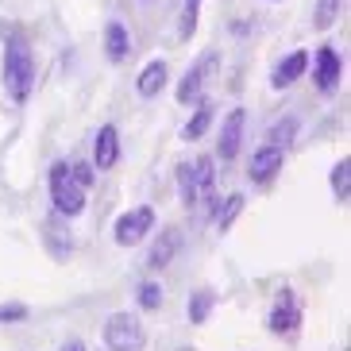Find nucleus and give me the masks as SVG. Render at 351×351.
Here are the masks:
<instances>
[{
  "mask_svg": "<svg viewBox=\"0 0 351 351\" xmlns=\"http://www.w3.org/2000/svg\"><path fill=\"white\" fill-rule=\"evenodd\" d=\"M282 162H286V151H282V147H274V143L255 147L251 158H247V182L251 186H270V182L278 178Z\"/></svg>",
  "mask_w": 351,
  "mask_h": 351,
  "instance_id": "9",
  "label": "nucleus"
},
{
  "mask_svg": "<svg viewBox=\"0 0 351 351\" xmlns=\"http://www.w3.org/2000/svg\"><path fill=\"white\" fill-rule=\"evenodd\" d=\"M20 320H27V305L23 301H4L0 305V324H20Z\"/></svg>",
  "mask_w": 351,
  "mask_h": 351,
  "instance_id": "24",
  "label": "nucleus"
},
{
  "mask_svg": "<svg viewBox=\"0 0 351 351\" xmlns=\"http://www.w3.org/2000/svg\"><path fill=\"white\" fill-rule=\"evenodd\" d=\"M0 82H4V93H8L16 104L32 101V89H35V54H32V47H27L23 39H16V35L4 43Z\"/></svg>",
  "mask_w": 351,
  "mask_h": 351,
  "instance_id": "1",
  "label": "nucleus"
},
{
  "mask_svg": "<svg viewBox=\"0 0 351 351\" xmlns=\"http://www.w3.org/2000/svg\"><path fill=\"white\" fill-rule=\"evenodd\" d=\"M104 58L112 66H124L132 58V27L124 20H108L104 23Z\"/></svg>",
  "mask_w": 351,
  "mask_h": 351,
  "instance_id": "12",
  "label": "nucleus"
},
{
  "mask_svg": "<svg viewBox=\"0 0 351 351\" xmlns=\"http://www.w3.org/2000/svg\"><path fill=\"white\" fill-rule=\"evenodd\" d=\"M301 301H298V293L289 286H282L278 289V298H274V305H270V313H267V328L274 332V336H282V340H289V336H298L301 332Z\"/></svg>",
  "mask_w": 351,
  "mask_h": 351,
  "instance_id": "6",
  "label": "nucleus"
},
{
  "mask_svg": "<svg viewBox=\"0 0 351 351\" xmlns=\"http://www.w3.org/2000/svg\"><path fill=\"white\" fill-rule=\"evenodd\" d=\"M47 193H51V205L58 217H82L85 213V189L73 182V170L70 162H58L51 166V174H47Z\"/></svg>",
  "mask_w": 351,
  "mask_h": 351,
  "instance_id": "2",
  "label": "nucleus"
},
{
  "mask_svg": "<svg viewBox=\"0 0 351 351\" xmlns=\"http://www.w3.org/2000/svg\"><path fill=\"white\" fill-rule=\"evenodd\" d=\"M182 243H186V239H182V232H178V228H162V232H155V243H151L147 267H151V270H166L178 258Z\"/></svg>",
  "mask_w": 351,
  "mask_h": 351,
  "instance_id": "13",
  "label": "nucleus"
},
{
  "mask_svg": "<svg viewBox=\"0 0 351 351\" xmlns=\"http://www.w3.org/2000/svg\"><path fill=\"white\" fill-rule=\"evenodd\" d=\"M208 189H217V158L213 155L178 166V197H182V205L193 208L201 201V193H208Z\"/></svg>",
  "mask_w": 351,
  "mask_h": 351,
  "instance_id": "3",
  "label": "nucleus"
},
{
  "mask_svg": "<svg viewBox=\"0 0 351 351\" xmlns=\"http://www.w3.org/2000/svg\"><path fill=\"white\" fill-rule=\"evenodd\" d=\"M166 82H170V66H166V58H151V62L139 70V77H135V93L143 97V101H155V97L166 89Z\"/></svg>",
  "mask_w": 351,
  "mask_h": 351,
  "instance_id": "14",
  "label": "nucleus"
},
{
  "mask_svg": "<svg viewBox=\"0 0 351 351\" xmlns=\"http://www.w3.org/2000/svg\"><path fill=\"white\" fill-rule=\"evenodd\" d=\"M208 128H213V104L201 97L197 108H193V116H189L186 128H182V139H186V143H197V139H205L208 135Z\"/></svg>",
  "mask_w": 351,
  "mask_h": 351,
  "instance_id": "16",
  "label": "nucleus"
},
{
  "mask_svg": "<svg viewBox=\"0 0 351 351\" xmlns=\"http://www.w3.org/2000/svg\"><path fill=\"white\" fill-rule=\"evenodd\" d=\"M151 232H155V208L151 205L128 208V213H120L116 224H112V239L120 243V247H139Z\"/></svg>",
  "mask_w": 351,
  "mask_h": 351,
  "instance_id": "7",
  "label": "nucleus"
},
{
  "mask_svg": "<svg viewBox=\"0 0 351 351\" xmlns=\"http://www.w3.org/2000/svg\"><path fill=\"white\" fill-rule=\"evenodd\" d=\"M232 32H236V35H247V32H251V23H243V20H236V23H232Z\"/></svg>",
  "mask_w": 351,
  "mask_h": 351,
  "instance_id": "27",
  "label": "nucleus"
},
{
  "mask_svg": "<svg viewBox=\"0 0 351 351\" xmlns=\"http://www.w3.org/2000/svg\"><path fill=\"white\" fill-rule=\"evenodd\" d=\"M305 73H309V51H289L286 58L274 66L270 85H274V89H289V85H298Z\"/></svg>",
  "mask_w": 351,
  "mask_h": 351,
  "instance_id": "15",
  "label": "nucleus"
},
{
  "mask_svg": "<svg viewBox=\"0 0 351 351\" xmlns=\"http://www.w3.org/2000/svg\"><path fill=\"white\" fill-rule=\"evenodd\" d=\"M263 4H278V0H263Z\"/></svg>",
  "mask_w": 351,
  "mask_h": 351,
  "instance_id": "28",
  "label": "nucleus"
},
{
  "mask_svg": "<svg viewBox=\"0 0 351 351\" xmlns=\"http://www.w3.org/2000/svg\"><path fill=\"white\" fill-rule=\"evenodd\" d=\"M243 213V193H228V197H220V208H217V228L220 232H228V228L236 224V217Z\"/></svg>",
  "mask_w": 351,
  "mask_h": 351,
  "instance_id": "19",
  "label": "nucleus"
},
{
  "mask_svg": "<svg viewBox=\"0 0 351 351\" xmlns=\"http://www.w3.org/2000/svg\"><path fill=\"white\" fill-rule=\"evenodd\" d=\"M120 162V128L101 124L93 135V170H112Z\"/></svg>",
  "mask_w": 351,
  "mask_h": 351,
  "instance_id": "11",
  "label": "nucleus"
},
{
  "mask_svg": "<svg viewBox=\"0 0 351 351\" xmlns=\"http://www.w3.org/2000/svg\"><path fill=\"white\" fill-rule=\"evenodd\" d=\"M332 197L340 201V205H348L351 201V158H340V162L332 166Z\"/></svg>",
  "mask_w": 351,
  "mask_h": 351,
  "instance_id": "18",
  "label": "nucleus"
},
{
  "mask_svg": "<svg viewBox=\"0 0 351 351\" xmlns=\"http://www.w3.org/2000/svg\"><path fill=\"white\" fill-rule=\"evenodd\" d=\"M298 116H282L278 124H270V132H267V143H274V147H282L286 151L289 143H293V135H298Z\"/></svg>",
  "mask_w": 351,
  "mask_h": 351,
  "instance_id": "20",
  "label": "nucleus"
},
{
  "mask_svg": "<svg viewBox=\"0 0 351 351\" xmlns=\"http://www.w3.org/2000/svg\"><path fill=\"white\" fill-rule=\"evenodd\" d=\"M243 135H247V112L243 108H232L220 124V135H217V155L220 162H236L239 147H243Z\"/></svg>",
  "mask_w": 351,
  "mask_h": 351,
  "instance_id": "10",
  "label": "nucleus"
},
{
  "mask_svg": "<svg viewBox=\"0 0 351 351\" xmlns=\"http://www.w3.org/2000/svg\"><path fill=\"white\" fill-rule=\"evenodd\" d=\"M104 348L108 351H143L147 348V332H143V320L135 313H112L104 320Z\"/></svg>",
  "mask_w": 351,
  "mask_h": 351,
  "instance_id": "4",
  "label": "nucleus"
},
{
  "mask_svg": "<svg viewBox=\"0 0 351 351\" xmlns=\"http://www.w3.org/2000/svg\"><path fill=\"white\" fill-rule=\"evenodd\" d=\"M213 309H217V289H193L189 293V320L193 324H205Z\"/></svg>",
  "mask_w": 351,
  "mask_h": 351,
  "instance_id": "17",
  "label": "nucleus"
},
{
  "mask_svg": "<svg viewBox=\"0 0 351 351\" xmlns=\"http://www.w3.org/2000/svg\"><path fill=\"white\" fill-rule=\"evenodd\" d=\"M70 170H73V182L89 193L93 189V182H97V170H93V162H70Z\"/></svg>",
  "mask_w": 351,
  "mask_h": 351,
  "instance_id": "25",
  "label": "nucleus"
},
{
  "mask_svg": "<svg viewBox=\"0 0 351 351\" xmlns=\"http://www.w3.org/2000/svg\"><path fill=\"white\" fill-rule=\"evenodd\" d=\"M197 20H201V0H186V4H182V20H178V35H182V39H193Z\"/></svg>",
  "mask_w": 351,
  "mask_h": 351,
  "instance_id": "23",
  "label": "nucleus"
},
{
  "mask_svg": "<svg viewBox=\"0 0 351 351\" xmlns=\"http://www.w3.org/2000/svg\"><path fill=\"white\" fill-rule=\"evenodd\" d=\"M58 351H85V343H82V340H66Z\"/></svg>",
  "mask_w": 351,
  "mask_h": 351,
  "instance_id": "26",
  "label": "nucleus"
},
{
  "mask_svg": "<svg viewBox=\"0 0 351 351\" xmlns=\"http://www.w3.org/2000/svg\"><path fill=\"white\" fill-rule=\"evenodd\" d=\"M309 70H313V85H317L320 93H336L343 82V54L332 43H324V47H317Z\"/></svg>",
  "mask_w": 351,
  "mask_h": 351,
  "instance_id": "8",
  "label": "nucleus"
},
{
  "mask_svg": "<svg viewBox=\"0 0 351 351\" xmlns=\"http://www.w3.org/2000/svg\"><path fill=\"white\" fill-rule=\"evenodd\" d=\"M343 12V0H317V16H313V27L317 32H328L332 23L340 20Z\"/></svg>",
  "mask_w": 351,
  "mask_h": 351,
  "instance_id": "21",
  "label": "nucleus"
},
{
  "mask_svg": "<svg viewBox=\"0 0 351 351\" xmlns=\"http://www.w3.org/2000/svg\"><path fill=\"white\" fill-rule=\"evenodd\" d=\"M217 70H220V51H205L186 73H182V82H178V89H174L178 104L186 108V104H197V101H201V97H205V82H208Z\"/></svg>",
  "mask_w": 351,
  "mask_h": 351,
  "instance_id": "5",
  "label": "nucleus"
},
{
  "mask_svg": "<svg viewBox=\"0 0 351 351\" xmlns=\"http://www.w3.org/2000/svg\"><path fill=\"white\" fill-rule=\"evenodd\" d=\"M135 301H139V309L143 313H155L158 305H162V286H158V282H139Z\"/></svg>",
  "mask_w": 351,
  "mask_h": 351,
  "instance_id": "22",
  "label": "nucleus"
}]
</instances>
